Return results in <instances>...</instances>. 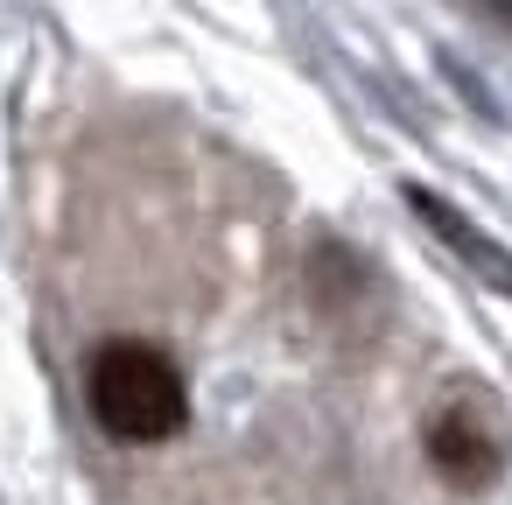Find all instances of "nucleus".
<instances>
[{
  "instance_id": "1",
  "label": "nucleus",
  "mask_w": 512,
  "mask_h": 505,
  "mask_svg": "<svg viewBox=\"0 0 512 505\" xmlns=\"http://www.w3.org/2000/svg\"><path fill=\"white\" fill-rule=\"evenodd\" d=\"M85 400H92L99 428L134 449H155L183 428V372L162 344H141V337H113L92 351Z\"/></svg>"
},
{
  "instance_id": "2",
  "label": "nucleus",
  "mask_w": 512,
  "mask_h": 505,
  "mask_svg": "<svg viewBox=\"0 0 512 505\" xmlns=\"http://www.w3.org/2000/svg\"><path fill=\"white\" fill-rule=\"evenodd\" d=\"M428 456H435V470L456 477L463 491H484V484L498 477V463H505V442H498V428L477 421V407L456 400V407L435 414V428H428Z\"/></svg>"
}]
</instances>
